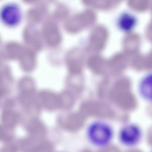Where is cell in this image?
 I'll return each mask as SVG.
<instances>
[{
    "label": "cell",
    "instance_id": "9",
    "mask_svg": "<svg viewBox=\"0 0 152 152\" xmlns=\"http://www.w3.org/2000/svg\"><path fill=\"white\" fill-rule=\"evenodd\" d=\"M69 9L67 6L62 4H58L53 12V16L56 19H61L68 14Z\"/></svg>",
    "mask_w": 152,
    "mask_h": 152
},
{
    "label": "cell",
    "instance_id": "1",
    "mask_svg": "<svg viewBox=\"0 0 152 152\" xmlns=\"http://www.w3.org/2000/svg\"><path fill=\"white\" fill-rule=\"evenodd\" d=\"M113 135L111 127L101 122L92 124L87 131V136L89 141L93 145L102 147L108 145Z\"/></svg>",
    "mask_w": 152,
    "mask_h": 152
},
{
    "label": "cell",
    "instance_id": "13",
    "mask_svg": "<svg viewBox=\"0 0 152 152\" xmlns=\"http://www.w3.org/2000/svg\"><path fill=\"white\" fill-rule=\"evenodd\" d=\"M126 152H142L140 150L138 149H132L127 151Z\"/></svg>",
    "mask_w": 152,
    "mask_h": 152
},
{
    "label": "cell",
    "instance_id": "8",
    "mask_svg": "<svg viewBox=\"0 0 152 152\" xmlns=\"http://www.w3.org/2000/svg\"><path fill=\"white\" fill-rule=\"evenodd\" d=\"M151 77L149 76L142 81L140 86V91L142 95L147 99L151 98Z\"/></svg>",
    "mask_w": 152,
    "mask_h": 152
},
{
    "label": "cell",
    "instance_id": "11",
    "mask_svg": "<svg viewBox=\"0 0 152 152\" xmlns=\"http://www.w3.org/2000/svg\"><path fill=\"white\" fill-rule=\"evenodd\" d=\"M10 137L9 135L0 126V141L7 140Z\"/></svg>",
    "mask_w": 152,
    "mask_h": 152
},
{
    "label": "cell",
    "instance_id": "3",
    "mask_svg": "<svg viewBox=\"0 0 152 152\" xmlns=\"http://www.w3.org/2000/svg\"><path fill=\"white\" fill-rule=\"evenodd\" d=\"M41 34L46 43L50 46H57L62 40V34L58 27L53 22H48L44 24Z\"/></svg>",
    "mask_w": 152,
    "mask_h": 152
},
{
    "label": "cell",
    "instance_id": "10",
    "mask_svg": "<svg viewBox=\"0 0 152 152\" xmlns=\"http://www.w3.org/2000/svg\"><path fill=\"white\" fill-rule=\"evenodd\" d=\"M97 152H120L119 148L114 145H108L102 147Z\"/></svg>",
    "mask_w": 152,
    "mask_h": 152
},
{
    "label": "cell",
    "instance_id": "12",
    "mask_svg": "<svg viewBox=\"0 0 152 152\" xmlns=\"http://www.w3.org/2000/svg\"><path fill=\"white\" fill-rule=\"evenodd\" d=\"M147 134V140L148 142L150 143H151V132H149Z\"/></svg>",
    "mask_w": 152,
    "mask_h": 152
},
{
    "label": "cell",
    "instance_id": "4",
    "mask_svg": "<svg viewBox=\"0 0 152 152\" xmlns=\"http://www.w3.org/2000/svg\"><path fill=\"white\" fill-rule=\"evenodd\" d=\"M141 132L140 129L134 125H129L122 128L119 133V139L123 144L133 146L140 140Z\"/></svg>",
    "mask_w": 152,
    "mask_h": 152
},
{
    "label": "cell",
    "instance_id": "7",
    "mask_svg": "<svg viewBox=\"0 0 152 152\" xmlns=\"http://www.w3.org/2000/svg\"><path fill=\"white\" fill-rule=\"evenodd\" d=\"M136 19L132 15L129 13L123 14L118 20L119 25L124 30L131 28L136 23Z\"/></svg>",
    "mask_w": 152,
    "mask_h": 152
},
{
    "label": "cell",
    "instance_id": "2",
    "mask_svg": "<svg viewBox=\"0 0 152 152\" xmlns=\"http://www.w3.org/2000/svg\"><path fill=\"white\" fill-rule=\"evenodd\" d=\"M22 12L20 7L18 4L10 3L7 4L0 10V18L5 24L13 26L20 21Z\"/></svg>",
    "mask_w": 152,
    "mask_h": 152
},
{
    "label": "cell",
    "instance_id": "5",
    "mask_svg": "<svg viewBox=\"0 0 152 152\" xmlns=\"http://www.w3.org/2000/svg\"><path fill=\"white\" fill-rule=\"evenodd\" d=\"M87 13L84 12L76 13L69 17L65 21L64 26L65 30L72 34L78 33L86 23Z\"/></svg>",
    "mask_w": 152,
    "mask_h": 152
},
{
    "label": "cell",
    "instance_id": "6",
    "mask_svg": "<svg viewBox=\"0 0 152 152\" xmlns=\"http://www.w3.org/2000/svg\"><path fill=\"white\" fill-rule=\"evenodd\" d=\"M81 57L80 51L78 47H74L67 53L66 61L69 70L73 72H78L80 69Z\"/></svg>",
    "mask_w": 152,
    "mask_h": 152
}]
</instances>
